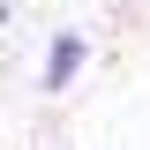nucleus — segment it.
I'll use <instances>...</instances> for the list:
<instances>
[{
  "instance_id": "1",
  "label": "nucleus",
  "mask_w": 150,
  "mask_h": 150,
  "mask_svg": "<svg viewBox=\"0 0 150 150\" xmlns=\"http://www.w3.org/2000/svg\"><path fill=\"white\" fill-rule=\"evenodd\" d=\"M83 68H90V38H83V30H53L45 68H38V90H45V98L75 90V75H83Z\"/></svg>"
}]
</instances>
